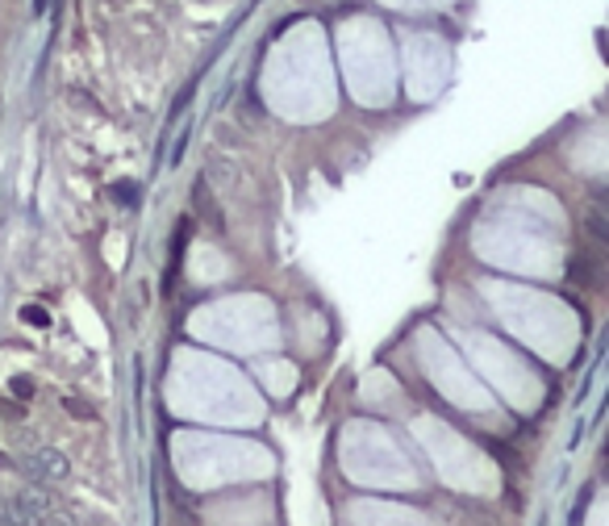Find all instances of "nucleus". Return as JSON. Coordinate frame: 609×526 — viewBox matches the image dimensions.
I'll use <instances>...</instances> for the list:
<instances>
[{"instance_id": "obj_1", "label": "nucleus", "mask_w": 609, "mask_h": 526, "mask_svg": "<svg viewBox=\"0 0 609 526\" xmlns=\"http://www.w3.org/2000/svg\"><path fill=\"white\" fill-rule=\"evenodd\" d=\"M276 518V510L267 498H230V502L205 505V523L209 526H263Z\"/></svg>"}, {"instance_id": "obj_2", "label": "nucleus", "mask_w": 609, "mask_h": 526, "mask_svg": "<svg viewBox=\"0 0 609 526\" xmlns=\"http://www.w3.org/2000/svg\"><path fill=\"white\" fill-rule=\"evenodd\" d=\"M355 526H430L422 514L405 510V505H384V502H355L347 510Z\"/></svg>"}, {"instance_id": "obj_3", "label": "nucleus", "mask_w": 609, "mask_h": 526, "mask_svg": "<svg viewBox=\"0 0 609 526\" xmlns=\"http://www.w3.org/2000/svg\"><path fill=\"white\" fill-rule=\"evenodd\" d=\"M22 318H25V322H34V327H46V322H50L43 306H25V309H22Z\"/></svg>"}, {"instance_id": "obj_4", "label": "nucleus", "mask_w": 609, "mask_h": 526, "mask_svg": "<svg viewBox=\"0 0 609 526\" xmlns=\"http://www.w3.org/2000/svg\"><path fill=\"white\" fill-rule=\"evenodd\" d=\"M588 526H606V498H597V505L588 510Z\"/></svg>"}, {"instance_id": "obj_5", "label": "nucleus", "mask_w": 609, "mask_h": 526, "mask_svg": "<svg viewBox=\"0 0 609 526\" xmlns=\"http://www.w3.org/2000/svg\"><path fill=\"white\" fill-rule=\"evenodd\" d=\"M113 193H117V201H138V188H134V184H117V188H113Z\"/></svg>"}, {"instance_id": "obj_6", "label": "nucleus", "mask_w": 609, "mask_h": 526, "mask_svg": "<svg viewBox=\"0 0 609 526\" xmlns=\"http://www.w3.org/2000/svg\"><path fill=\"white\" fill-rule=\"evenodd\" d=\"M13 393H18V397H30V393H34V385H30L25 376H18V380H13Z\"/></svg>"}, {"instance_id": "obj_7", "label": "nucleus", "mask_w": 609, "mask_h": 526, "mask_svg": "<svg viewBox=\"0 0 609 526\" xmlns=\"http://www.w3.org/2000/svg\"><path fill=\"white\" fill-rule=\"evenodd\" d=\"M34 9H38V13H43V9H46V0H34Z\"/></svg>"}]
</instances>
